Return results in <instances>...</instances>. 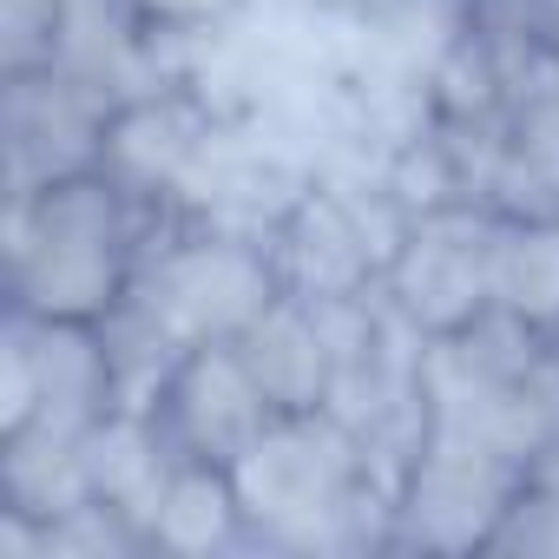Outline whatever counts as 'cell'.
<instances>
[{"instance_id": "5", "label": "cell", "mask_w": 559, "mask_h": 559, "mask_svg": "<svg viewBox=\"0 0 559 559\" xmlns=\"http://www.w3.org/2000/svg\"><path fill=\"white\" fill-rule=\"evenodd\" d=\"M402 230H408V211L382 178L376 185L310 178L304 198L276 217L270 257H276V276H284L290 297H310V304L376 297Z\"/></svg>"}, {"instance_id": "6", "label": "cell", "mask_w": 559, "mask_h": 559, "mask_svg": "<svg viewBox=\"0 0 559 559\" xmlns=\"http://www.w3.org/2000/svg\"><path fill=\"white\" fill-rule=\"evenodd\" d=\"M487 263H493V211L487 204L421 211V217H408V230L382 270V304L428 343L454 336L480 310H493Z\"/></svg>"}, {"instance_id": "18", "label": "cell", "mask_w": 559, "mask_h": 559, "mask_svg": "<svg viewBox=\"0 0 559 559\" xmlns=\"http://www.w3.org/2000/svg\"><path fill=\"white\" fill-rule=\"evenodd\" d=\"M310 14H323V21H362V27H376V21H389L402 0H304Z\"/></svg>"}, {"instance_id": "3", "label": "cell", "mask_w": 559, "mask_h": 559, "mask_svg": "<svg viewBox=\"0 0 559 559\" xmlns=\"http://www.w3.org/2000/svg\"><path fill=\"white\" fill-rule=\"evenodd\" d=\"M276 297H284V276H276L270 237L165 211L126 304L152 317L178 349H198V343H237Z\"/></svg>"}, {"instance_id": "16", "label": "cell", "mask_w": 559, "mask_h": 559, "mask_svg": "<svg viewBox=\"0 0 559 559\" xmlns=\"http://www.w3.org/2000/svg\"><path fill=\"white\" fill-rule=\"evenodd\" d=\"M139 8V21L165 40V47H204V40H217L224 27H237L243 21V8L250 0H132Z\"/></svg>"}, {"instance_id": "10", "label": "cell", "mask_w": 559, "mask_h": 559, "mask_svg": "<svg viewBox=\"0 0 559 559\" xmlns=\"http://www.w3.org/2000/svg\"><path fill=\"white\" fill-rule=\"evenodd\" d=\"M53 67H60L67 80H80V86H93V93L112 99V106L191 80L185 47H165V40L139 21L132 0H67V8H60Z\"/></svg>"}, {"instance_id": "14", "label": "cell", "mask_w": 559, "mask_h": 559, "mask_svg": "<svg viewBox=\"0 0 559 559\" xmlns=\"http://www.w3.org/2000/svg\"><path fill=\"white\" fill-rule=\"evenodd\" d=\"M493 310L559 336V211H493Z\"/></svg>"}, {"instance_id": "19", "label": "cell", "mask_w": 559, "mask_h": 559, "mask_svg": "<svg viewBox=\"0 0 559 559\" xmlns=\"http://www.w3.org/2000/svg\"><path fill=\"white\" fill-rule=\"evenodd\" d=\"M513 14H520L539 40H552V47H559V0H513Z\"/></svg>"}, {"instance_id": "17", "label": "cell", "mask_w": 559, "mask_h": 559, "mask_svg": "<svg viewBox=\"0 0 559 559\" xmlns=\"http://www.w3.org/2000/svg\"><path fill=\"white\" fill-rule=\"evenodd\" d=\"M40 415V369H34V343L27 323L8 310V330H0V435H21Z\"/></svg>"}, {"instance_id": "7", "label": "cell", "mask_w": 559, "mask_h": 559, "mask_svg": "<svg viewBox=\"0 0 559 559\" xmlns=\"http://www.w3.org/2000/svg\"><path fill=\"white\" fill-rule=\"evenodd\" d=\"M112 112H119L112 99L67 80L60 67L0 73V158H8L0 165V198L40 191L53 178L99 171Z\"/></svg>"}, {"instance_id": "13", "label": "cell", "mask_w": 559, "mask_h": 559, "mask_svg": "<svg viewBox=\"0 0 559 559\" xmlns=\"http://www.w3.org/2000/svg\"><path fill=\"white\" fill-rule=\"evenodd\" d=\"M145 546L165 559H217V552H250V526H243V500L230 467L211 461H178L158 513L145 526Z\"/></svg>"}, {"instance_id": "1", "label": "cell", "mask_w": 559, "mask_h": 559, "mask_svg": "<svg viewBox=\"0 0 559 559\" xmlns=\"http://www.w3.org/2000/svg\"><path fill=\"white\" fill-rule=\"evenodd\" d=\"M230 480L243 500L250 552H389L395 467L336 408L276 415L230 461Z\"/></svg>"}, {"instance_id": "2", "label": "cell", "mask_w": 559, "mask_h": 559, "mask_svg": "<svg viewBox=\"0 0 559 559\" xmlns=\"http://www.w3.org/2000/svg\"><path fill=\"white\" fill-rule=\"evenodd\" d=\"M158 217L165 211L139 204L106 171H80L21 198H0L8 310L53 317V323H106L132 297V276Z\"/></svg>"}, {"instance_id": "4", "label": "cell", "mask_w": 559, "mask_h": 559, "mask_svg": "<svg viewBox=\"0 0 559 559\" xmlns=\"http://www.w3.org/2000/svg\"><path fill=\"white\" fill-rule=\"evenodd\" d=\"M526 461L421 421L415 448L395 467V507H389V552H493V533L526 487Z\"/></svg>"}, {"instance_id": "15", "label": "cell", "mask_w": 559, "mask_h": 559, "mask_svg": "<svg viewBox=\"0 0 559 559\" xmlns=\"http://www.w3.org/2000/svg\"><path fill=\"white\" fill-rule=\"evenodd\" d=\"M67 0H0V73H40L60 47Z\"/></svg>"}, {"instance_id": "12", "label": "cell", "mask_w": 559, "mask_h": 559, "mask_svg": "<svg viewBox=\"0 0 559 559\" xmlns=\"http://www.w3.org/2000/svg\"><path fill=\"white\" fill-rule=\"evenodd\" d=\"M80 454H86V487H93V500L112 507L119 520H132V526L145 533L152 513H158V493H165V480H171V467H178V454L165 448L158 421H152L139 402H126V408H112V415L80 441ZM145 552H152V546H145Z\"/></svg>"}, {"instance_id": "9", "label": "cell", "mask_w": 559, "mask_h": 559, "mask_svg": "<svg viewBox=\"0 0 559 559\" xmlns=\"http://www.w3.org/2000/svg\"><path fill=\"white\" fill-rule=\"evenodd\" d=\"M211 158H217V112L198 80H178V86H158L112 112L99 171L119 178L139 204L178 211Z\"/></svg>"}, {"instance_id": "8", "label": "cell", "mask_w": 559, "mask_h": 559, "mask_svg": "<svg viewBox=\"0 0 559 559\" xmlns=\"http://www.w3.org/2000/svg\"><path fill=\"white\" fill-rule=\"evenodd\" d=\"M139 408L158 421V435H165V448L178 461H211V467H230L276 421V408L257 389L237 343L178 349V362L158 376V389Z\"/></svg>"}, {"instance_id": "11", "label": "cell", "mask_w": 559, "mask_h": 559, "mask_svg": "<svg viewBox=\"0 0 559 559\" xmlns=\"http://www.w3.org/2000/svg\"><path fill=\"white\" fill-rule=\"evenodd\" d=\"M257 389L270 395L276 415H304V408H330L336 389V336H330V310L310 297H276L243 336H237Z\"/></svg>"}]
</instances>
